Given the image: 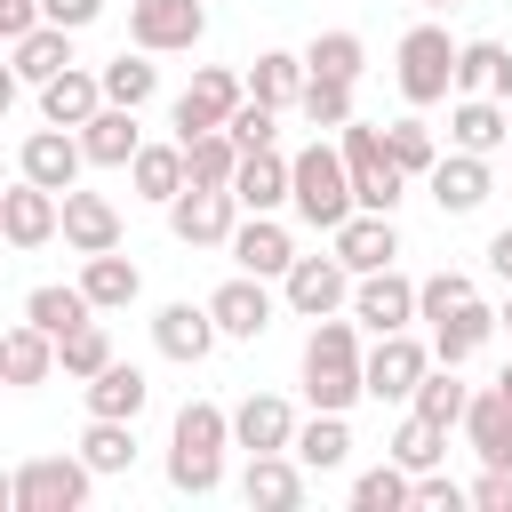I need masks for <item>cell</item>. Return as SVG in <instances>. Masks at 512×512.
Returning <instances> with one entry per match:
<instances>
[{
    "label": "cell",
    "mask_w": 512,
    "mask_h": 512,
    "mask_svg": "<svg viewBox=\"0 0 512 512\" xmlns=\"http://www.w3.org/2000/svg\"><path fill=\"white\" fill-rule=\"evenodd\" d=\"M168 232H176L184 248H232V232H240V192H232V184H184V192L168 200Z\"/></svg>",
    "instance_id": "52a82bcc"
},
{
    "label": "cell",
    "mask_w": 512,
    "mask_h": 512,
    "mask_svg": "<svg viewBox=\"0 0 512 512\" xmlns=\"http://www.w3.org/2000/svg\"><path fill=\"white\" fill-rule=\"evenodd\" d=\"M304 64H312L320 80H352V88H360V72H368V40H360V32H344V24H336V32H312Z\"/></svg>",
    "instance_id": "ab89813d"
},
{
    "label": "cell",
    "mask_w": 512,
    "mask_h": 512,
    "mask_svg": "<svg viewBox=\"0 0 512 512\" xmlns=\"http://www.w3.org/2000/svg\"><path fill=\"white\" fill-rule=\"evenodd\" d=\"M32 96H40V120H56V128H88V120L112 104V96H104V72H80V64L56 72L48 88H32Z\"/></svg>",
    "instance_id": "603a6c76"
},
{
    "label": "cell",
    "mask_w": 512,
    "mask_h": 512,
    "mask_svg": "<svg viewBox=\"0 0 512 512\" xmlns=\"http://www.w3.org/2000/svg\"><path fill=\"white\" fill-rule=\"evenodd\" d=\"M48 16H40V0H0V32L8 40H24V32H40Z\"/></svg>",
    "instance_id": "db71d44e"
},
{
    "label": "cell",
    "mask_w": 512,
    "mask_h": 512,
    "mask_svg": "<svg viewBox=\"0 0 512 512\" xmlns=\"http://www.w3.org/2000/svg\"><path fill=\"white\" fill-rule=\"evenodd\" d=\"M128 184H136V200H176L184 184H192V160H184V144H144L136 160H128Z\"/></svg>",
    "instance_id": "4dcf8cb0"
},
{
    "label": "cell",
    "mask_w": 512,
    "mask_h": 512,
    "mask_svg": "<svg viewBox=\"0 0 512 512\" xmlns=\"http://www.w3.org/2000/svg\"><path fill=\"white\" fill-rule=\"evenodd\" d=\"M240 104H248V80H240V72H224V64H200V72H192V88L176 96V136H208V128H224Z\"/></svg>",
    "instance_id": "30bf717a"
},
{
    "label": "cell",
    "mask_w": 512,
    "mask_h": 512,
    "mask_svg": "<svg viewBox=\"0 0 512 512\" xmlns=\"http://www.w3.org/2000/svg\"><path fill=\"white\" fill-rule=\"evenodd\" d=\"M216 312L208 304H160V320H152V344H160V360H176V368H200L208 352H216Z\"/></svg>",
    "instance_id": "ac0fdd59"
},
{
    "label": "cell",
    "mask_w": 512,
    "mask_h": 512,
    "mask_svg": "<svg viewBox=\"0 0 512 512\" xmlns=\"http://www.w3.org/2000/svg\"><path fill=\"white\" fill-rule=\"evenodd\" d=\"M352 320H360L368 336L408 328V320H416V280L392 272V264H384V272H360V280H352Z\"/></svg>",
    "instance_id": "5bb4252c"
},
{
    "label": "cell",
    "mask_w": 512,
    "mask_h": 512,
    "mask_svg": "<svg viewBox=\"0 0 512 512\" xmlns=\"http://www.w3.org/2000/svg\"><path fill=\"white\" fill-rule=\"evenodd\" d=\"M280 296H288L296 320H328V312L352 304V264H344L336 248H328V256H296V264L280 272Z\"/></svg>",
    "instance_id": "ba28073f"
},
{
    "label": "cell",
    "mask_w": 512,
    "mask_h": 512,
    "mask_svg": "<svg viewBox=\"0 0 512 512\" xmlns=\"http://www.w3.org/2000/svg\"><path fill=\"white\" fill-rule=\"evenodd\" d=\"M104 368H112V336H104V320H80V328L64 336V376L88 384V376H104Z\"/></svg>",
    "instance_id": "bcb514c9"
},
{
    "label": "cell",
    "mask_w": 512,
    "mask_h": 512,
    "mask_svg": "<svg viewBox=\"0 0 512 512\" xmlns=\"http://www.w3.org/2000/svg\"><path fill=\"white\" fill-rule=\"evenodd\" d=\"M80 456H88L96 472H128V464H136V424H128V416H88Z\"/></svg>",
    "instance_id": "ee69618b"
},
{
    "label": "cell",
    "mask_w": 512,
    "mask_h": 512,
    "mask_svg": "<svg viewBox=\"0 0 512 512\" xmlns=\"http://www.w3.org/2000/svg\"><path fill=\"white\" fill-rule=\"evenodd\" d=\"M232 448H248V456L296 448V408H288L280 392H248V400L232 408Z\"/></svg>",
    "instance_id": "44dd1931"
},
{
    "label": "cell",
    "mask_w": 512,
    "mask_h": 512,
    "mask_svg": "<svg viewBox=\"0 0 512 512\" xmlns=\"http://www.w3.org/2000/svg\"><path fill=\"white\" fill-rule=\"evenodd\" d=\"M40 16H48V24H64V32H80V24H96V16H104V0H40Z\"/></svg>",
    "instance_id": "f5cc1de1"
},
{
    "label": "cell",
    "mask_w": 512,
    "mask_h": 512,
    "mask_svg": "<svg viewBox=\"0 0 512 512\" xmlns=\"http://www.w3.org/2000/svg\"><path fill=\"white\" fill-rule=\"evenodd\" d=\"M424 8H464V0H424Z\"/></svg>",
    "instance_id": "680465c9"
},
{
    "label": "cell",
    "mask_w": 512,
    "mask_h": 512,
    "mask_svg": "<svg viewBox=\"0 0 512 512\" xmlns=\"http://www.w3.org/2000/svg\"><path fill=\"white\" fill-rule=\"evenodd\" d=\"M488 272H496V280H504V288H512V224H504V232H496V240H488Z\"/></svg>",
    "instance_id": "11a10c76"
},
{
    "label": "cell",
    "mask_w": 512,
    "mask_h": 512,
    "mask_svg": "<svg viewBox=\"0 0 512 512\" xmlns=\"http://www.w3.org/2000/svg\"><path fill=\"white\" fill-rule=\"evenodd\" d=\"M232 192H240V208H248V216H272V208H288V192H296V152H280V144H256V152H240V176H232Z\"/></svg>",
    "instance_id": "9a60e30c"
},
{
    "label": "cell",
    "mask_w": 512,
    "mask_h": 512,
    "mask_svg": "<svg viewBox=\"0 0 512 512\" xmlns=\"http://www.w3.org/2000/svg\"><path fill=\"white\" fill-rule=\"evenodd\" d=\"M0 232H8V248H48V240L64 232V192L16 176V184L0 192Z\"/></svg>",
    "instance_id": "7c38bea8"
},
{
    "label": "cell",
    "mask_w": 512,
    "mask_h": 512,
    "mask_svg": "<svg viewBox=\"0 0 512 512\" xmlns=\"http://www.w3.org/2000/svg\"><path fill=\"white\" fill-rule=\"evenodd\" d=\"M384 136H392V160H400L408 176H432V160H440V144H432V128H424V120H392Z\"/></svg>",
    "instance_id": "c3c4849f"
},
{
    "label": "cell",
    "mask_w": 512,
    "mask_h": 512,
    "mask_svg": "<svg viewBox=\"0 0 512 512\" xmlns=\"http://www.w3.org/2000/svg\"><path fill=\"white\" fill-rule=\"evenodd\" d=\"M80 144H88V168H128L136 152H144V128H136V104H104L88 128H80Z\"/></svg>",
    "instance_id": "f1b7e54d"
},
{
    "label": "cell",
    "mask_w": 512,
    "mask_h": 512,
    "mask_svg": "<svg viewBox=\"0 0 512 512\" xmlns=\"http://www.w3.org/2000/svg\"><path fill=\"white\" fill-rule=\"evenodd\" d=\"M416 504H432V512H456V504H472V488H456V480L432 464V472H416Z\"/></svg>",
    "instance_id": "f907efd6"
},
{
    "label": "cell",
    "mask_w": 512,
    "mask_h": 512,
    "mask_svg": "<svg viewBox=\"0 0 512 512\" xmlns=\"http://www.w3.org/2000/svg\"><path fill=\"white\" fill-rule=\"evenodd\" d=\"M408 504H416V472L400 456H384L352 480V512H408Z\"/></svg>",
    "instance_id": "e575fe53"
},
{
    "label": "cell",
    "mask_w": 512,
    "mask_h": 512,
    "mask_svg": "<svg viewBox=\"0 0 512 512\" xmlns=\"http://www.w3.org/2000/svg\"><path fill=\"white\" fill-rule=\"evenodd\" d=\"M8 72H16V88H48L56 72H72V32L64 24H40V32L8 40Z\"/></svg>",
    "instance_id": "484cf974"
},
{
    "label": "cell",
    "mask_w": 512,
    "mask_h": 512,
    "mask_svg": "<svg viewBox=\"0 0 512 512\" xmlns=\"http://www.w3.org/2000/svg\"><path fill=\"white\" fill-rule=\"evenodd\" d=\"M448 144H456V152H504V144H512L504 96H456V104H448Z\"/></svg>",
    "instance_id": "cb8c5ba5"
},
{
    "label": "cell",
    "mask_w": 512,
    "mask_h": 512,
    "mask_svg": "<svg viewBox=\"0 0 512 512\" xmlns=\"http://www.w3.org/2000/svg\"><path fill=\"white\" fill-rule=\"evenodd\" d=\"M456 96H512V48L504 40H464L456 48Z\"/></svg>",
    "instance_id": "1f68e13d"
},
{
    "label": "cell",
    "mask_w": 512,
    "mask_h": 512,
    "mask_svg": "<svg viewBox=\"0 0 512 512\" xmlns=\"http://www.w3.org/2000/svg\"><path fill=\"white\" fill-rule=\"evenodd\" d=\"M296 456H304V472H336L352 456V424L336 408H312V424H296Z\"/></svg>",
    "instance_id": "f35d334b"
},
{
    "label": "cell",
    "mask_w": 512,
    "mask_h": 512,
    "mask_svg": "<svg viewBox=\"0 0 512 512\" xmlns=\"http://www.w3.org/2000/svg\"><path fill=\"white\" fill-rule=\"evenodd\" d=\"M328 248H336V256L352 264V280H360V272H384V264L400 256V224L376 216V208H352V216L328 232Z\"/></svg>",
    "instance_id": "e0dca14e"
},
{
    "label": "cell",
    "mask_w": 512,
    "mask_h": 512,
    "mask_svg": "<svg viewBox=\"0 0 512 512\" xmlns=\"http://www.w3.org/2000/svg\"><path fill=\"white\" fill-rule=\"evenodd\" d=\"M472 504H480V512H512V464H488V472L472 480Z\"/></svg>",
    "instance_id": "816d5d0a"
},
{
    "label": "cell",
    "mask_w": 512,
    "mask_h": 512,
    "mask_svg": "<svg viewBox=\"0 0 512 512\" xmlns=\"http://www.w3.org/2000/svg\"><path fill=\"white\" fill-rule=\"evenodd\" d=\"M208 312H216V328H224L232 344H256V336L272 328V288H264L256 272H232V280L208 296Z\"/></svg>",
    "instance_id": "d6986e66"
},
{
    "label": "cell",
    "mask_w": 512,
    "mask_h": 512,
    "mask_svg": "<svg viewBox=\"0 0 512 512\" xmlns=\"http://www.w3.org/2000/svg\"><path fill=\"white\" fill-rule=\"evenodd\" d=\"M96 72H104V96H112V104H136V112H144V104H152V88H160L152 48H136V56L120 48V56H112V64H96Z\"/></svg>",
    "instance_id": "60d3db41"
},
{
    "label": "cell",
    "mask_w": 512,
    "mask_h": 512,
    "mask_svg": "<svg viewBox=\"0 0 512 512\" xmlns=\"http://www.w3.org/2000/svg\"><path fill=\"white\" fill-rule=\"evenodd\" d=\"M424 368H432V344H416L408 328L376 336V344H368V400H416Z\"/></svg>",
    "instance_id": "4fadbf2b"
},
{
    "label": "cell",
    "mask_w": 512,
    "mask_h": 512,
    "mask_svg": "<svg viewBox=\"0 0 512 512\" xmlns=\"http://www.w3.org/2000/svg\"><path fill=\"white\" fill-rule=\"evenodd\" d=\"M456 432L472 440V456H480V464H512V400H504V384L472 392V408H464V424H456Z\"/></svg>",
    "instance_id": "83f0119b"
},
{
    "label": "cell",
    "mask_w": 512,
    "mask_h": 512,
    "mask_svg": "<svg viewBox=\"0 0 512 512\" xmlns=\"http://www.w3.org/2000/svg\"><path fill=\"white\" fill-rule=\"evenodd\" d=\"M240 496H248L256 512H296V504H304V456H296V448L248 456V472H240Z\"/></svg>",
    "instance_id": "7402d4cb"
},
{
    "label": "cell",
    "mask_w": 512,
    "mask_h": 512,
    "mask_svg": "<svg viewBox=\"0 0 512 512\" xmlns=\"http://www.w3.org/2000/svg\"><path fill=\"white\" fill-rule=\"evenodd\" d=\"M232 264H240V272H256V280H280V272L296 264L288 224H280V216H240V232H232Z\"/></svg>",
    "instance_id": "d4e9b609"
},
{
    "label": "cell",
    "mask_w": 512,
    "mask_h": 512,
    "mask_svg": "<svg viewBox=\"0 0 512 512\" xmlns=\"http://www.w3.org/2000/svg\"><path fill=\"white\" fill-rule=\"evenodd\" d=\"M144 400H152V384H144V368H128V360H112L104 376H88V416H144Z\"/></svg>",
    "instance_id": "836d02e7"
},
{
    "label": "cell",
    "mask_w": 512,
    "mask_h": 512,
    "mask_svg": "<svg viewBox=\"0 0 512 512\" xmlns=\"http://www.w3.org/2000/svg\"><path fill=\"white\" fill-rule=\"evenodd\" d=\"M496 384H504V400H512V360H504V368H496Z\"/></svg>",
    "instance_id": "9f6ffc18"
},
{
    "label": "cell",
    "mask_w": 512,
    "mask_h": 512,
    "mask_svg": "<svg viewBox=\"0 0 512 512\" xmlns=\"http://www.w3.org/2000/svg\"><path fill=\"white\" fill-rule=\"evenodd\" d=\"M336 144H344V168H352L360 208L392 216V208H400V192H408V168L392 160V136H384V128H368V120H344V128H336Z\"/></svg>",
    "instance_id": "8992f818"
},
{
    "label": "cell",
    "mask_w": 512,
    "mask_h": 512,
    "mask_svg": "<svg viewBox=\"0 0 512 512\" xmlns=\"http://www.w3.org/2000/svg\"><path fill=\"white\" fill-rule=\"evenodd\" d=\"M64 368V344L40 328V320H16L8 336H0V376L16 384V392H32V384H48Z\"/></svg>",
    "instance_id": "ffe728a7"
},
{
    "label": "cell",
    "mask_w": 512,
    "mask_h": 512,
    "mask_svg": "<svg viewBox=\"0 0 512 512\" xmlns=\"http://www.w3.org/2000/svg\"><path fill=\"white\" fill-rule=\"evenodd\" d=\"M296 112H304L312 128H344V120H360V112H352V80H320V72L304 80V104H296Z\"/></svg>",
    "instance_id": "f6af8a7d"
},
{
    "label": "cell",
    "mask_w": 512,
    "mask_h": 512,
    "mask_svg": "<svg viewBox=\"0 0 512 512\" xmlns=\"http://www.w3.org/2000/svg\"><path fill=\"white\" fill-rule=\"evenodd\" d=\"M80 168H88V144H80V128H32L24 144H16V176H32V184H48V192H72L80 184Z\"/></svg>",
    "instance_id": "8fae6325"
},
{
    "label": "cell",
    "mask_w": 512,
    "mask_h": 512,
    "mask_svg": "<svg viewBox=\"0 0 512 512\" xmlns=\"http://www.w3.org/2000/svg\"><path fill=\"white\" fill-rule=\"evenodd\" d=\"M80 288H88V304H96V312H128V304H136V288H144V272H136L120 248H104V256H88V264H80Z\"/></svg>",
    "instance_id": "d6a6232c"
},
{
    "label": "cell",
    "mask_w": 512,
    "mask_h": 512,
    "mask_svg": "<svg viewBox=\"0 0 512 512\" xmlns=\"http://www.w3.org/2000/svg\"><path fill=\"white\" fill-rule=\"evenodd\" d=\"M416 416H432V424H464V408H472V384H456V360H432L424 368V384H416V400H408Z\"/></svg>",
    "instance_id": "74e56055"
},
{
    "label": "cell",
    "mask_w": 512,
    "mask_h": 512,
    "mask_svg": "<svg viewBox=\"0 0 512 512\" xmlns=\"http://www.w3.org/2000/svg\"><path fill=\"white\" fill-rule=\"evenodd\" d=\"M384 456H400L408 472H432V464L448 456V424H432V416H416V408H408V416H400V432L384 440Z\"/></svg>",
    "instance_id": "7bdbcfd3"
},
{
    "label": "cell",
    "mask_w": 512,
    "mask_h": 512,
    "mask_svg": "<svg viewBox=\"0 0 512 512\" xmlns=\"http://www.w3.org/2000/svg\"><path fill=\"white\" fill-rule=\"evenodd\" d=\"M224 448H232V408L184 400L168 432V488L176 496H216L224 488Z\"/></svg>",
    "instance_id": "7a4b0ae2"
},
{
    "label": "cell",
    "mask_w": 512,
    "mask_h": 512,
    "mask_svg": "<svg viewBox=\"0 0 512 512\" xmlns=\"http://www.w3.org/2000/svg\"><path fill=\"white\" fill-rule=\"evenodd\" d=\"M480 288H472V272H432V280H416V320H440V312H456V304H472Z\"/></svg>",
    "instance_id": "7dc6e473"
},
{
    "label": "cell",
    "mask_w": 512,
    "mask_h": 512,
    "mask_svg": "<svg viewBox=\"0 0 512 512\" xmlns=\"http://www.w3.org/2000/svg\"><path fill=\"white\" fill-rule=\"evenodd\" d=\"M456 48H464V40H448L440 24H408V32H400V56H392L400 96H408V104H448V96H456Z\"/></svg>",
    "instance_id": "5b68a950"
},
{
    "label": "cell",
    "mask_w": 512,
    "mask_h": 512,
    "mask_svg": "<svg viewBox=\"0 0 512 512\" xmlns=\"http://www.w3.org/2000/svg\"><path fill=\"white\" fill-rule=\"evenodd\" d=\"M200 32H208V8L200 0H128V40L152 48V56L200 48Z\"/></svg>",
    "instance_id": "9c48e42d"
},
{
    "label": "cell",
    "mask_w": 512,
    "mask_h": 512,
    "mask_svg": "<svg viewBox=\"0 0 512 512\" xmlns=\"http://www.w3.org/2000/svg\"><path fill=\"white\" fill-rule=\"evenodd\" d=\"M496 328H504V320L472 296V304H456V312H440V320H432V360H456V368H464V360H472Z\"/></svg>",
    "instance_id": "f546056e"
},
{
    "label": "cell",
    "mask_w": 512,
    "mask_h": 512,
    "mask_svg": "<svg viewBox=\"0 0 512 512\" xmlns=\"http://www.w3.org/2000/svg\"><path fill=\"white\" fill-rule=\"evenodd\" d=\"M496 320H504V336H512V296H504V304H496Z\"/></svg>",
    "instance_id": "6f0895ef"
},
{
    "label": "cell",
    "mask_w": 512,
    "mask_h": 512,
    "mask_svg": "<svg viewBox=\"0 0 512 512\" xmlns=\"http://www.w3.org/2000/svg\"><path fill=\"white\" fill-rule=\"evenodd\" d=\"M424 192L440 200V216H472V208L496 192V176H488V152H456V144H448V152L432 160Z\"/></svg>",
    "instance_id": "2e32d148"
},
{
    "label": "cell",
    "mask_w": 512,
    "mask_h": 512,
    "mask_svg": "<svg viewBox=\"0 0 512 512\" xmlns=\"http://www.w3.org/2000/svg\"><path fill=\"white\" fill-rule=\"evenodd\" d=\"M104 472L88 464V456H24L16 472H8V504L16 512H88V488H96Z\"/></svg>",
    "instance_id": "277c9868"
},
{
    "label": "cell",
    "mask_w": 512,
    "mask_h": 512,
    "mask_svg": "<svg viewBox=\"0 0 512 512\" xmlns=\"http://www.w3.org/2000/svg\"><path fill=\"white\" fill-rule=\"evenodd\" d=\"M288 208L312 224V232H336L352 208H360V192H352V168H344V144H304L296 152V192H288Z\"/></svg>",
    "instance_id": "3957f363"
},
{
    "label": "cell",
    "mask_w": 512,
    "mask_h": 512,
    "mask_svg": "<svg viewBox=\"0 0 512 512\" xmlns=\"http://www.w3.org/2000/svg\"><path fill=\"white\" fill-rule=\"evenodd\" d=\"M304 400L312 408H352V400H368V352H360V320H312V336H304Z\"/></svg>",
    "instance_id": "6da1fadb"
},
{
    "label": "cell",
    "mask_w": 512,
    "mask_h": 512,
    "mask_svg": "<svg viewBox=\"0 0 512 512\" xmlns=\"http://www.w3.org/2000/svg\"><path fill=\"white\" fill-rule=\"evenodd\" d=\"M24 320H40V328L64 344L80 320H96V304H88V288H80V280H72V288H56V280H48V288H32V296H24Z\"/></svg>",
    "instance_id": "8d00e7d4"
},
{
    "label": "cell",
    "mask_w": 512,
    "mask_h": 512,
    "mask_svg": "<svg viewBox=\"0 0 512 512\" xmlns=\"http://www.w3.org/2000/svg\"><path fill=\"white\" fill-rule=\"evenodd\" d=\"M224 128L240 136V152H256V144H272V136H280V104H264V96H248V104H240V112H232Z\"/></svg>",
    "instance_id": "681fc988"
},
{
    "label": "cell",
    "mask_w": 512,
    "mask_h": 512,
    "mask_svg": "<svg viewBox=\"0 0 512 512\" xmlns=\"http://www.w3.org/2000/svg\"><path fill=\"white\" fill-rule=\"evenodd\" d=\"M184 160H192V184H232L240 176V136L232 128H208V136H176Z\"/></svg>",
    "instance_id": "b9f144b4"
},
{
    "label": "cell",
    "mask_w": 512,
    "mask_h": 512,
    "mask_svg": "<svg viewBox=\"0 0 512 512\" xmlns=\"http://www.w3.org/2000/svg\"><path fill=\"white\" fill-rule=\"evenodd\" d=\"M304 80H312V64L304 56H288V48H264L256 56V72H248V96H264V104H304Z\"/></svg>",
    "instance_id": "d590c367"
},
{
    "label": "cell",
    "mask_w": 512,
    "mask_h": 512,
    "mask_svg": "<svg viewBox=\"0 0 512 512\" xmlns=\"http://www.w3.org/2000/svg\"><path fill=\"white\" fill-rule=\"evenodd\" d=\"M64 248H80V256H104V248H120V208L104 200V192H64Z\"/></svg>",
    "instance_id": "4316f807"
}]
</instances>
